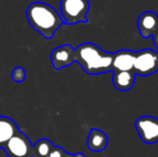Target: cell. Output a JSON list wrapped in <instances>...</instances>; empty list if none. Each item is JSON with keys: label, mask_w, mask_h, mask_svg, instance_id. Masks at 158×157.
<instances>
[{"label": "cell", "mask_w": 158, "mask_h": 157, "mask_svg": "<svg viewBox=\"0 0 158 157\" xmlns=\"http://www.w3.org/2000/svg\"><path fill=\"white\" fill-rule=\"evenodd\" d=\"M11 76H12V80L14 82H16V83H21V82H23L24 80L26 79L25 69L22 68V67L14 68L13 71H12V74H11Z\"/></svg>", "instance_id": "5bb4252c"}, {"label": "cell", "mask_w": 158, "mask_h": 157, "mask_svg": "<svg viewBox=\"0 0 158 157\" xmlns=\"http://www.w3.org/2000/svg\"><path fill=\"white\" fill-rule=\"evenodd\" d=\"M74 157H86V156L82 153H77V154H74Z\"/></svg>", "instance_id": "e0dca14e"}, {"label": "cell", "mask_w": 158, "mask_h": 157, "mask_svg": "<svg viewBox=\"0 0 158 157\" xmlns=\"http://www.w3.org/2000/svg\"><path fill=\"white\" fill-rule=\"evenodd\" d=\"M153 42H154L155 48L158 50V29H157V31L154 34V36H153Z\"/></svg>", "instance_id": "2e32d148"}, {"label": "cell", "mask_w": 158, "mask_h": 157, "mask_svg": "<svg viewBox=\"0 0 158 157\" xmlns=\"http://www.w3.org/2000/svg\"><path fill=\"white\" fill-rule=\"evenodd\" d=\"M89 11L88 0H61L60 16L64 23L74 25L77 23H87V13Z\"/></svg>", "instance_id": "3957f363"}, {"label": "cell", "mask_w": 158, "mask_h": 157, "mask_svg": "<svg viewBox=\"0 0 158 157\" xmlns=\"http://www.w3.org/2000/svg\"><path fill=\"white\" fill-rule=\"evenodd\" d=\"M26 17L33 29L46 39L53 38L64 23L60 14L53 6L39 1L32 2L28 6Z\"/></svg>", "instance_id": "7a4b0ae2"}, {"label": "cell", "mask_w": 158, "mask_h": 157, "mask_svg": "<svg viewBox=\"0 0 158 157\" xmlns=\"http://www.w3.org/2000/svg\"><path fill=\"white\" fill-rule=\"evenodd\" d=\"M135 127L140 139L145 144H154L158 142V118L144 115L137 118Z\"/></svg>", "instance_id": "8992f818"}, {"label": "cell", "mask_w": 158, "mask_h": 157, "mask_svg": "<svg viewBox=\"0 0 158 157\" xmlns=\"http://www.w3.org/2000/svg\"><path fill=\"white\" fill-rule=\"evenodd\" d=\"M135 53L131 50H121L113 53V71H133Z\"/></svg>", "instance_id": "9c48e42d"}, {"label": "cell", "mask_w": 158, "mask_h": 157, "mask_svg": "<svg viewBox=\"0 0 158 157\" xmlns=\"http://www.w3.org/2000/svg\"><path fill=\"white\" fill-rule=\"evenodd\" d=\"M113 85L121 92H127L133 87L135 74L133 71H114L112 78Z\"/></svg>", "instance_id": "8fae6325"}, {"label": "cell", "mask_w": 158, "mask_h": 157, "mask_svg": "<svg viewBox=\"0 0 158 157\" xmlns=\"http://www.w3.org/2000/svg\"><path fill=\"white\" fill-rule=\"evenodd\" d=\"M158 71V53L152 48H143L135 53L133 72L135 76H148Z\"/></svg>", "instance_id": "277c9868"}, {"label": "cell", "mask_w": 158, "mask_h": 157, "mask_svg": "<svg viewBox=\"0 0 158 157\" xmlns=\"http://www.w3.org/2000/svg\"><path fill=\"white\" fill-rule=\"evenodd\" d=\"M138 29L142 38H151L158 29V15L152 11L141 13L138 19Z\"/></svg>", "instance_id": "ba28073f"}, {"label": "cell", "mask_w": 158, "mask_h": 157, "mask_svg": "<svg viewBox=\"0 0 158 157\" xmlns=\"http://www.w3.org/2000/svg\"><path fill=\"white\" fill-rule=\"evenodd\" d=\"M51 63L55 70H60L75 63L74 48L70 44H64L54 48L51 53Z\"/></svg>", "instance_id": "52a82bcc"}, {"label": "cell", "mask_w": 158, "mask_h": 157, "mask_svg": "<svg viewBox=\"0 0 158 157\" xmlns=\"http://www.w3.org/2000/svg\"><path fill=\"white\" fill-rule=\"evenodd\" d=\"M2 149L9 157H33V147L26 134L17 130Z\"/></svg>", "instance_id": "5b68a950"}, {"label": "cell", "mask_w": 158, "mask_h": 157, "mask_svg": "<svg viewBox=\"0 0 158 157\" xmlns=\"http://www.w3.org/2000/svg\"><path fill=\"white\" fill-rule=\"evenodd\" d=\"M19 130L17 125L11 118L8 116H0V147L3 145Z\"/></svg>", "instance_id": "7c38bea8"}, {"label": "cell", "mask_w": 158, "mask_h": 157, "mask_svg": "<svg viewBox=\"0 0 158 157\" xmlns=\"http://www.w3.org/2000/svg\"><path fill=\"white\" fill-rule=\"evenodd\" d=\"M108 136L106 132L102 130L97 129V128H92L88 134L87 137V147L89 151L95 152V153H99L106 150V145H108Z\"/></svg>", "instance_id": "30bf717a"}, {"label": "cell", "mask_w": 158, "mask_h": 157, "mask_svg": "<svg viewBox=\"0 0 158 157\" xmlns=\"http://www.w3.org/2000/svg\"><path fill=\"white\" fill-rule=\"evenodd\" d=\"M64 157H74V154H69V153H66L64 154Z\"/></svg>", "instance_id": "ac0fdd59"}, {"label": "cell", "mask_w": 158, "mask_h": 157, "mask_svg": "<svg viewBox=\"0 0 158 157\" xmlns=\"http://www.w3.org/2000/svg\"><path fill=\"white\" fill-rule=\"evenodd\" d=\"M33 147V157H48L50 152L54 147L53 143L48 139H40Z\"/></svg>", "instance_id": "4fadbf2b"}, {"label": "cell", "mask_w": 158, "mask_h": 157, "mask_svg": "<svg viewBox=\"0 0 158 157\" xmlns=\"http://www.w3.org/2000/svg\"><path fill=\"white\" fill-rule=\"evenodd\" d=\"M67 152L64 151L63 147H55L52 149V151L50 152V154H48V157H64V154H66Z\"/></svg>", "instance_id": "9a60e30c"}, {"label": "cell", "mask_w": 158, "mask_h": 157, "mask_svg": "<svg viewBox=\"0 0 158 157\" xmlns=\"http://www.w3.org/2000/svg\"><path fill=\"white\" fill-rule=\"evenodd\" d=\"M75 63L88 74H102L113 71V53L104 52L94 43H82L74 48Z\"/></svg>", "instance_id": "6da1fadb"}]
</instances>
